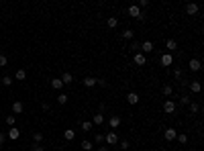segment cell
<instances>
[{
    "label": "cell",
    "mask_w": 204,
    "mask_h": 151,
    "mask_svg": "<svg viewBox=\"0 0 204 151\" xmlns=\"http://www.w3.org/2000/svg\"><path fill=\"white\" fill-rule=\"evenodd\" d=\"M6 137L10 139V141H16V139L20 137V131L16 129V127H10V131H8V133H6Z\"/></svg>",
    "instance_id": "277c9868"
},
{
    "label": "cell",
    "mask_w": 204,
    "mask_h": 151,
    "mask_svg": "<svg viewBox=\"0 0 204 151\" xmlns=\"http://www.w3.org/2000/svg\"><path fill=\"white\" fill-rule=\"evenodd\" d=\"M161 92H163V96H171V92H174V90H171L170 84H165V86L161 88Z\"/></svg>",
    "instance_id": "603a6c76"
},
{
    "label": "cell",
    "mask_w": 204,
    "mask_h": 151,
    "mask_svg": "<svg viewBox=\"0 0 204 151\" xmlns=\"http://www.w3.org/2000/svg\"><path fill=\"white\" fill-rule=\"evenodd\" d=\"M14 78H16V80H25V78H27V72H25V69H19V72L14 74Z\"/></svg>",
    "instance_id": "cb8c5ba5"
},
{
    "label": "cell",
    "mask_w": 204,
    "mask_h": 151,
    "mask_svg": "<svg viewBox=\"0 0 204 151\" xmlns=\"http://www.w3.org/2000/svg\"><path fill=\"white\" fill-rule=\"evenodd\" d=\"M33 139H35V145H39V141H43V133H33Z\"/></svg>",
    "instance_id": "4316f807"
},
{
    "label": "cell",
    "mask_w": 204,
    "mask_h": 151,
    "mask_svg": "<svg viewBox=\"0 0 204 151\" xmlns=\"http://www.w3.org/2000/svg\"><path fill=\"white\" fill-rule=\"evenodd\" d=\"M171 61H174V57H171V53H165V55H161V65H171Z\"/></svg>",
    "instance_id": "9a60e30c"
},
{
    "label": "cell",
    "mask_w": 204,
    "mask_h": 151,
    "mask_svg": "<svg viewBox=\"0 0 204 151\" xmlns=\"http://www.w3.org/2000/svg\"><path fill=\"white\" fill-rule=\"evenodd\" d=\"M51 86H53L55 90H61V86H63V82H61L59 78H53V80H51Z\"/></svg>",
    "instance_id": "d6986e66"
},
{
    "label": "cell",
    "mask_w": 204,
    "mask_h": 151,
    "mask_svg": "<svg viewBox=\"0 0 204 151\" xmlns=\"http://www.w3.org/2000/svg\"><path fill=\"white\" fill-rule=\"evenodd\" d=\"M165 49H167V51H176V49H178V43L174 41V39H167V41H165Z\"/></svg>",
    "instance_id": "2e32d148"
},
{
    "label": "cell",
    "mask_w": 204,
    "mask_h": 151,
    "mask_svg": "<svg viewBox=\"0 0 204 151\" xmlns=\"http://www.w3.org/2000/svg\"><path fill=\"white\" fill-rule=\"evenodd\" d=\"M41 108H43V110H51V106H49L47 102H43V104H41Z\"/></svg>",
    "instance_id": "60d3db41"
},
{
    "label": "cell",
    "mask_w": 204,
    "mask_h": 151,
    "mask_svg": "<svg viewBox=\"0 0 204 151\" xmlns=\"http://www.w3.org/2000/svg\"><path fill=\"white\" fill-rule=\"evenodd\" d=\"M2 84H4V86H12V78H10V76H4V78H2Z\"/></svg>",
    "instance_id": "f1b7e54d"
},
{
    "label": "cell",
    "mask_w": 204,
    "mask_h": 151,
    "mask_svg": "<svg viewBox=\"0 0 204 151\" xmlns=\"http://www.w3.org/2000/svg\"><path fill=\"white\" fill-rule=\"evenodd\" d=\"M108 125H110V129H118V125H121V117L112 114V117L108 118Z\"/></svg>",
    "instance_id": "5b68a950"
},
{
    "label": "cell",
    "mask_w": 204,
    "mask_h": 151,
    "mask_svg": "<svg viewBox=\"0 0 204 151\" xmlns=\"http://www.w3.org/2000/svg\"><path fill=\"white\" fill-rule=\"evenodd\" d=\"M127 102L129 104H137L139 102V94H137V92H129V94H127Z\"/></svg>",
    "instance_id": "ba28073f"
},
{
    "label": "cell",
    "mask_w": 204,
    "mask_h": 151,
    "mask_svg": "<svg viewBox=\"0 0 204 151\" xmlns=\"http://www.w3.org/2000/svg\"><path fill=\"white\" fill-rule=\"evenodd\" d=\"M186 12H188V14H196V12H198V4H194V2H190V4L186 6Z\"/></svg>",
    "instance_id": "e0dca14e"
},
{
    "label": "cell",
    "mask_w": 204,
    "mask_h": 151,
    "mask_svg": "<svg viewBox=\"0 0 204 151\" xmlns=\"http://www.w3.org/2000/svg\"><path fill=\"white\" fill-rule=\"evenodd\" d=\"M178 141H180V143H188V137H186V135H178Z\"/></svg>",
    "instance_id": "1f68e13d"
},
{
    "label": "cell",
    "mask_w": 204,
    "mask_h": 151,
    "mask_svg": "<svg viewBox=\"0 0 204 151\" xmlns=\"http://www.w3.org/2000/svg\"><path fill=\"white\" fill-rule=\"evenodd\" d=\"M190 90L194 92V94H198V92L202 90V86H200V82H192V84H190Z\"/></svg>",
    "instance_id": "ffe728a7"
},
{
    "label": "cell",
    "mask_w": 204,
    "mask_h": 151,
    "mask_svg": "<svg viewBox=\"0 0 204 151\" xmlns=\"http://www.w3.org/2000/svg\"><path fill=\"white\" fill-rule=\"evenodd\" d=\"M106 25H108V29H114L116 25H118V19H116V16H110V19H108V23H106Z\"/></svg>",
    "instance_id": "7402d4cb"
},
{
    "label": "cell",
    "mask_w": 204,
    "mask_h": 151,
    "mask_svg": "<svg viewBox=\"0 0 204 151\" xmlns=\"http://www.w3.org/2000/svg\"><path fill=\"white\" fill-rule=\"evenodd\" d=\"M104 141V135H96V143H102Z\"/></svg>",
    "instance_id": "ab89813d"
},
{
    "label": "cell",
    "mask_w": 204,
    "mask_h": 151,
    "mask_svg": "<svg viewBox=\"0 0 204 151\" xmlns=\"http://www.w3.org/2000/svg\"><path fill=\"white\" fill-rule=\"evenodd\" d=\"M57 102H59V104H65V102H68V96H65V94H59V96H57Z\"/></svg>",
    "instance_id": "f546056e"
},
{
    "label": "cell",
    "mask_w": 204,
    "mask_h": 151,
    "mask_svg": "<svg viewBox=\"0 0 204 151\" xmlns=\"http://www.w3.org/2000/svg\"><path fill=\"white\" fill-rule=\"evenodd\" d=\"M6 63H8L6 55H2V53H0V65H6Z\"/></svg>",
    "instance_id": "836d02e7"
},
{
    "label": "cell",
    "mask_w": 204,
    "mask_h": 151,
    "mask_svg": "<svg viewBox=\"0 0 204 151\" xmlns=\"http://www.w3.org/2000/svg\"><path fill=\"white\" fill-rule=\"evenodd\" d=\"M141 49H143V55H145V53H151V51H153V43H151V41L141 43Z\"/></svg>",
    "instance_id": "8fae6325"
},
{
    "label": "cell",
    "mask_w": 204,
    "mask_h": 151,
    "mask_svg": "<svg viewBox=\"0 0 204 151\" xmlns=\"http://www.w3.org/2000/svg\"><path fill=\"white\" fill-rule=\"evenodd\" d=\"M92 147H94V145L90 143V141H82V149L84 151H92Z\"/></svg>",
    "instance_id": "484cf974"
},
{
    "label": "cell",
    "mask_w": 204,
    "mask_h": 151,
    "mask_svg": "<svg viewBox=\"0 0 204 151\" xmlns=\"http://www.w3.org/2000/svg\"><path fill=\"white\" fill-rule=\"evenodd\" d=\"M6 123L10 125V127H14V123H16V117H14V114H8V117H6Z\"/></svg>",
    "instance_id": "83f0119b"
},
{
    "label": "cell",
    "mask_w": 204,
    "mask_h": 151,
    "mask_svg": "<svg viewBox=\"0 0 204 151\" xmlns=\"http://www.w3.org/2000/svg\"><path fill=\"white\" fill-rule=\"evenodd\" d=\"M188 106H190V110H192V112H198V110H200V106H198L196 102H190Z\"/></svg>",
    "instance_id": "4dcf8cb0"
},
{
    "label": "cell",
    "mask_w": 204,
    "mask_h": 151,
    "mask_svg": "<svg viewBox=\"0 0 204 151\" xmlns=\"http://www.w3.org/2000/svg\"><path fill=\"white\" fill-rule=\"evenodd\" d=\"M131 49H141V43H137V41H133V43H131Z\"/></svg>",
    "instance_id": "e575fe53"
},
{
    "label": "cell",
    "mask_w": 204,
    "mask_h": 151,
    "mask_svg": "<svg viewBox=\"0 0 204 151\" xmlns=\"http://www.w3.org/2000/svg\"><path fill=\"white\" fill-rule=\"evenodd\" d=\"M33 151H45V147H41V145H33Z\"/></svg>",
    "instance_id": "8d00e7d4"
},
{
    "label": "cell",
    "mask_w": 204,
    "mask_h": 151,
    "mask_svg": "<svg viewBox=\"0 0 204 151\" xmlns=\"http://www.w3.org/2000/svg\"><path fill=\"white\" fill-rule=\"evenodd\" d=\"M102 123H104V114H100V112H98V114H94L92 125H102Z\"/></svg>",
    "instance_id": "44dd1931"
},
{
    "label": "cell",
    "mask_w": 204,
    "mask_h": 151,
    "mask_svg": "<svg viewBox=\"0 0 204 151\" xmlns=\"http://www.w3.org/2000/svg\"><path fill=\"white\" fill-rule=\"evenodd\" d=\"M12 112L14 114H20V112H23V102H19V100L12 102Z\"/></svg>",
    "instance_id": "ac0fdd59"
},
{
    "label": "cell",
    "mask_w": 204,
    "mask_h": 151,
    "mask_svg": "<svg viewBox=\"0 0 204 151\" xmlns=\"http://www.w3.org/2000/svg\"><path fill=\"white\" fill-rule=\"evenodd\" d=\"M121 37L125 39V41H133V37H135V33H133L131 29H125V31L121 33Z\"/></svg>",
    "instance_id": "9c48e42d"
},
{
    "label": "cell",
    "mask_w": 204,
    "mask_h": 151,
    "mask_svg": "<svg viewBox=\"0 0 204 151\" xmlns=\"http://www.w3.org/2000/svg\"><path fill=\"white\" fill-rule=\"evenodd\" d=\"M98 151H108V147H100V149H98Z\"/></svg>",
    "instance_id": "7bdbcfd3"
},
{
    "label": "cell",
    "mask_w": 204,
    "mask_h": 151,
    "mask_svg": "<svg viewBox=\"0 0 204 151\" xmlns=\"http://www.w3.org/2000/svg\"><path fill=\"white\" fill-rule=\"evenodd\" d=\"M94 129V125L92 123H88V121H86V123H82V131H86V133H88V131H92Z\"/></svg>",
    "instance_id": "d4e9b609"
},
{
    "label": "cell",
    "mask_w": 204,
    "mask_h": 151,
    "mask_svg": "<svg viewBox=\"0 0 204 151\" xmlns=\"http://www.w3.org/2000/svg\"><path fill=\"white\" fill-rule=\"evenodd\" d=\"M163 135H165V139H167V141H174V139L178 137L176 129H165V133H163Z\"/></svg>",
    "instance_id": "30bf717a"
},
{
    "label": "cell",
    "mask_w": 204,
    "mask_h": 151,
    "mask_svg": "<svg viewBox=\"0 0 204 151\" xmlns=\"http://www.w3.org/2000/svg\"><path fill=\"white\" fill-rule=\"evenodd\" d=\"M127 12H129L131 16H133V19H139V21H143V19H145V16H143V12H141V8L137 6V4L129 6V10H127Z\"/></svg>",
    "instance_id": "6da1fadb"
},
{
    "label": "cell",
    "mask_w": 204,
    "mask_h": 151,
    "mask_svg": "<svg viewBox=\"0 0 204 151\" xmlns=\"http://www.w3.org/2000/svg\"><path fill=\"white\" fill-rule=\"evenodd\" d=\"M82 84H84L86 88H94V86H96V78H90V76H88V78H84V82H82Z\"/></svg>",
    "instance_id": "4fadbf2b"
},
{
    "label": "cell",
    "mask_w": 204,
    "mask_h": 151,
    "mask_svg": "<svg viewBox=\"0 0 204 151\" xmlns=\"http://www.w3.org/2000/svg\"><path fill=\"white\" fill-rule=\"evenodd\" d=\"M104 141H106V143H108V147H110V145H116V143H118V137H116L114 131H110L108 135H104Z\"/></svg>",
    "instance_id": "3957f363"
},
{
    "label": "cell",
    "mask_w": 204,
    "mask_h": 151,
    "mask_svg": "<svg viewBox=\"0 0 204 151\" xmlns=\"http://www.w3.org/2000/svg\"><path fill=\"white\" fill-rule=\"evenodd\" d=\"M121 149H129V141H121Z\"/></svg>",
    "instance_id": "d590c367"
},
{
    "label": "cell",
    "mask_w": 204,
    "mask_h": 151,
    "mask_svg": "<svg viewBox=\"0 0 204 151\" xmlns=\"http://www.w3.org/2000/svg\"><path fill=\"white\" fill-rule=\"evenodd\" d=\"M163 112L174 114V112H176V102H174V100H165V102H163Z\"/></svg>",
    "instance_id": "7a4b0ae2"
},
{
    "label": "cell",
    "mask_w": 204,
    "mask_h": 151,
    "mask_svg": "<svg viewBox=\"0 0 204 151\" xmlns=\"http://www.w3.org/2000/svg\"><path fill=\"white\" fill-rule=\"evenodd\" d=\"M133 61H135V65H145L147 59H145V55L143 53H135V59H133Z\"/></svg>",
    "instance_id": "52a82bcc"
},
{
    "label": "cell",
    "mask_w": 204,
    "mask_h": 151,
    "mask_svg": "<svg viewBox=\"0 0 204 151\" xmlns=\"http://www.w3.org/2000/svg\"><path fill=\"white\" fill-rule=\"evenodd\" d=\"M182 104H190V98H188V96H182Z\"/></svg>",
    "instance_id": "b9f144b4"
},
{
    "label": "cell",
    "mask_w": 204,
    "mask_h": 151,
    "mask_svg": "<svg viewBox=\"0 0 204 151\" xmlns=\"http://www.w3.org/2000/svg\"><path fill=\"white\" fill-rule=\"evenodd\" d=\"M4 141H6V135H4V133H0V145H4Z\"/></svg>",
    "instance_id": "74e56055"
},
{
    "label": "cell",
    "mask_w": 204,
    "mask_h": 151,
    "mask_svg": "<svg viewBox=\"0 0 204 151\" xmlns=\"http://www.w3.org/2000/svg\"><path fill=\"white\" fill-rule=\"evenodd\" d=\"M59 80H61V82H63V86H65V84H72V82H74V76L69 74V72H65V74L61 76Z\"/></svg>",
    "instance_id": "7c38bea8"
},
{
    "label": "cell",
    "mask_w": 204,
    "mask_h": 151,
    "mask_svg": "<svg viewBox=\"0 0 204 151\" xmlns=\"http://www.w3.org/2000/svg\"><path fill=\"white\" fill-rule=\"evenodd\" d=\"M174 76H176L178 80H180V78H182V69H176V72H174Z\"/></svg>",
    "instance_id": "f35d334b"
},
{
    "label": "cell",
    "mask_w": 204,
    "mask_h": 151,
    "mask_svg": "<svg viewBox=\"0 0 204 151\" xmlns=\"http://www.w3.org/2000/svg\"><path fill=\"white\" fill-rule=\"evenodd\" d=\"M74 137H76V131L74 129H65V131H63V139H65V141H72Z\"/></svg>",
    "instance_id": "5bb4252c"
},
{
    "label": "cell",
    "mask_w": 204,
    "mask_h": 151,
    "mask_svg": "<svg viewBox=\"0 0 204 151\" xmlns=\"http://www.w3.org/2000/svg\"><path fill=\"white\" fill-rule=\"evenodd\" d=\"M190 69L192 72H200V68H202V63H200V59H190Z\"/></svg>",
    "instance_id": "8992f818"
},
{
    "label": "cell",
    "mask_w": 204,
    "mask_h": 151,
    "mask_svg": "<svg viewBox=\"0 0 204 151\" xmlns=\"http://www.w3.org/2000/svg\"><path fill=\"white\" fill-rule=\"evenodd\" d=\"M139 8H145V6H149V2L147 0H139V4H137Z\"/></svg>",
    "instance_id": "d6a6232c"
}]
</instances>
